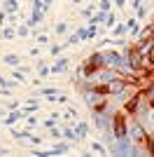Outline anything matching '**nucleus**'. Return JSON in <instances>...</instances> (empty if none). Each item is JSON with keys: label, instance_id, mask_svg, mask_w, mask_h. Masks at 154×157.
I'll list each match as a JSON object with an SVG mask.
<instances>
[{"label": "nucleus", "instance_id": "nucleus-8", "mask_svg": "<svg viewBox=\"0 0 154 157\" xmlns=\"http://www.w3.org/2000/svg\"><path fill=\"white\" fill-rule=\"evenodd\" d=\"M2 10H5L7 14H16L19 12V0H5V2H2Z\"/></svg>", "mask_w": 154, "mask_h": 157}, {"label": "nucleus", "instance_id": "nucleus-12", "mask_svg": "<svg viewBox=\"0 0 154 157\" xmlns=\"http://www.w3.org/2000/svg\"><path fill=\"white\" fill-rule=\"evenodd\" d=\"M35 110H40L38 101H28V103H26V108H21V113H24V115H31V113H35Z\"/></svg>", "mask_w": 154, "mask_h": 157}, {"label": "nucleus", "instance_id": "nucleus-33", "mask_svg": "<svg viewBox=\"0 0 154 157\" xmlns=\"http://www.w3.org/2000/svg\"><path fill=\"white\" fill-rule=\"evenodd\" d=\"M42 2H45V5H47V7H49V5H51V2H54V0H42Z\"/></svg>", "mask_w": 154, "mask_h": 157}, {"label": "nucleus", "instance_id": "nucleus-4", "mask_svg": "<svg viewBox=\"0 0 154 157\" xmlns=\"http://www.w3.org/2000/svg\"><path fill=\"white\" fill-rule=\"evenodd\" d=\"M96 31H98L96 24H89V28H79L77 31V38L79 40H94L96 38Z\"/></svg>", "mask_w": 154, "mask_h": 157}, {"label": "nucleus", "instance_id": "nucleus-25", "mask_svg": "<svg viewBox=\"0 0 154 157\" xmlns=\"http://www.w3.org/2000/svg\"><path fill=\"white\" fill-rule=\"evenodd\" d=\"M61 49H63V47H61V45H51L49 54H51V56H61Z\"/></svg>", "mask_w": 154, "mask_h": 157}, {"label": "nucleus", "instance_id": "nucleus-26", "mask_svg": "<svg viewBox=\"0 0 154 157\" xmlns=\"http://www.w3.org/2000/svg\"><path fill=\"white\" fill-rule=\"evenodd\" d=\"M49 134H51L54 138H61V129H56V124H54V127H49Z\"/></svg>", "mask_w": 154, "mask_h": 157}, {"label": "nucleus", "instance_id": "nucleus-28", "mask_svg": "<svg viewBox=\"0 0 154 157\" xmlns=\"http://www.w3.org/2000/svg\"><path fill=\"white\" fill-rule=\"evenodd\" d=\"M5 21H7V12H5V10H2V12H0V26H2Z\"/></svg>", "mask_w": 154, "mask_h": 157}, {"label": "nucleus", "instance_id": "nucleus-31", "mask_svg": "<svg viewBox=\"0 0 154 157\" xmlns=\"http://www.w3.org/2000/svg\"><path fill=\"white\" fill-rule=\"evenodd\" d=\"M38 42H42V45H45V42H49V38H47V35H38Z\"/></svg>", "mask_w": 154, "mask_h": 157}, {"label": "nucleus", "instance_id": "nucleus-1", "mask_svg": "<svg viewBox=\"0 0 154 157\" xmlns=\"http://www.w3.org/2000/svg\"><path fill=\"white\" fill-rule=\"evenodd\" d=\"M103 66H105V61H103V54H101V52H94L89 59H86L82 66H79V68H77V71H79V73H77V78H86V80H89L91 75L98 71V68H103Z\"/></svg>", "mask_w": 154, "mask_h": 157}, {"label": "nucleus", "instance_id": "nucleus-23", "mask_svg": "<svg viewBox=\"0 0 154 157\" xmlns=\"http://www.w3.org/2000/svg\"><path fill=\"white\" fill-rule=\"evenodd\" d=\"M110 7H112L110 0H101V2H98V10H103V12H110Z\"/></svg>", "mask_w": 154, "mask_h": 157}, {"label": "nucleus", "instance_id": "nucleus-24", "mask_svg": "<svg viewBox=\"0 0 154 157\" xmlns=\"http://www.w3.org/2000/svg\"><path fill=\"white\" fill-rule=\"evenodd\" d=\"M54 31H56V33H58V35H63V33H65V31H68V26H65L63 21H58L56 26H54Z\"/></svg>", "mask_w": 154, "mask_h": 157}, {"label": "nucleus", "instance_id": "nucleus-3", "mask_svg": "<svg viewBox=\"0 0 154 157\" xmlns=\"http://www.w3.org/2000/svg\"><path fill=\"white\" fill-rule=\"evenodd\" d=\"M145 136H147V129H145V124H140V122H133V124L128 127V138H131L135 145H142V143H145Z\"/></svg>", "mask_w": 154, "mask_h": 157}, {"label": "nucleus", "instance_id": "nucleus-22", "mask_svg": "<svg viewBox=\"0 0 154 157\" xmlns=\"http://www.w3.org/2000/svg\"><path fill=\"white\" fill-rule=\"evenodd\" d=\"M79 17H82V19H91V17H94V7H84L82 12H79Z\"/></svg>", "mask_w": 154, "mask_h": 157}, {"label": "nucleus", "instance_id": "nucleus-6", "mask_svg": "<svg viewBox=\"0 0 154 157\" xmlns=\"http://www.w3.org/2000/svg\"><path fill=\"white\" fill-rule=\"evenodd\" d=\"M63 152H70V145L68 143H56V148H51V150H47V157H54V155H63Z\"/></svg>", "mask_w": 154, "mask_h": 157}, {"label": "nucleus", "instance_id": "nucleus-30", "mask_svg": "<svg viewBox=\"0 0 154 157\" xmlns=\"http://www.w3.org/2000/svg\"><path fill=\"white\" fill-rule=\"evenodd\" d=\"M12 75H14L16 80H24V73H21V71H12Z\"/></svg>", "mask_w": 154, "mask_h": 157}, {"label": "nucleus", "instance_id": "nucleus-16", "mask_svg": "<svg viewBox=\"0 0 154 157\" xmlns=\"http://www.w3.org/2000/svg\"><path fill=\"white\" fill-rule=\"evenodd\" d=\"M105 17H108V12H103V10H101V12H98L96 14V17H91V24H96V26H98V24H105Z\"/></svg>", "mask_w": 154, "mask_h": 157}, {"label": "nucleus", "instance_id": "nucleus-15", "mask_svg": "<svg viewBox=\"0 0 154 157\" xmlns=\"http://www.w3.org/2000/svg\"><path fill=\"white\" fill-rule=\"evenodd\" d=\"M40 96H54V94H58L56 87H42V89H38Z\"/></svg>", "mask_w": 154, "mask_h": 157}, {"label": "nucleus", "instance_id": "nucleus-20", "mask_svg": "<svg viewBox=\"0 0 154 157\" xmlns=\"http://www.w3.org/2000/svg\"><path fill=\"white\" fill-rule=\"evenodd\" d=\"M16 35H21V38H28V35H31V28H28V24H21V26L16 28Z\"/></svg>", "mask_w": 154, "mask_h": 157}, {"label": "nucleus", "instance_id": "nucleus-11", "mask_svg": "<svg viewBox=\"0 0 154 157\" xmlns=\"http://www.w3.org/2000/svg\"><path fill=\"white\" fill-rule=\"evenodd\" d=\"M75 134H77V138L82 141V138L86 136V134H89V124H86V122H77V129H75Z\"/></svg>", "mask_w": 154, "mask_h": 157}, {"label": "nucleus", "instance_id": "nucleus-29", "mask_svg": "<svg viewBox=\"0 0 154 157\" xmlns=\"http://www.w3.org/2000/svg\"><path fill=\"white\" fill-rule=\"evenodd\" d=\"M75 42H79V38H77V35H70V38H68V45H75Z\"/></svg>", "mask_w": 154, "mask_h": 157}, {"label": "nucleus", "instance_id": "nucleus-14", "mask_svg": "<svg viewBox=\"0 0 154 157\" xmlns=\"http://www.w3.org/2000/svg\"><path fill=\"white\" fill-rule=\"evenodd\" d=\"M14 35H16V31H14L12 26H5V28H2V33H0V38H2V40H12Z\"/></svg>", "mask_w": 154, "mask_h": 157}, {"label": "nucleus", "instance_id": "nucleus-34", "mask_svg": "<svg viewBox=\"0 0 154 157\" xmlns=\"http://www.w3.org/2000/svg\"><path fill=\"white\" fill-rule=\"evenodd\" d=\"M70 2H86V0H70Z\"/></svg>", "mask_w": 154, "mask_h": 157}, {"label": "nucleus", "instance_id": "nucleus-10", "mask_svg": "<svg viewBox=\"0 0 154 157\" xmlns=\"http://www.w3.org/2000/svg\"><path fill=\"white\" fill-rule=\"evenodd\" d=\"M21 117H24V113H21V110H12V113L5 117V124H7V127H12L14 122H16V120H21Z\"/></svg>", "mask_w": 154, "mask_h": 157}, {"label": "nucleus", "instance_id": "nucleus-27", "mask_svg": "<svg viewBox=\"0 0 154 157\" xmlns=\"http://www.w3.org/2000/svg\"><path fill=\"white\" fill-rule=\"evenodd\" d=\"M26 124H28V129H31V127L38 124V120H35V117H28V120H26Z\"/></svg>", "mask_w": 154, "mask_h": 157}, {"label": "nucleus", "instance_id": "nucleus-5", "mask_svg": "<svg viewBox=\"0 0 154 157\" xmlns=\"http://www.w3.org/2000/svg\"><path fill=\"white\" fill-rule=\"evenodd\" d=\"M31 14H33V17L28 19V28H35L40 21L45 19V12H42V10H35V7H33V12H31Z\"/></svg>", "mask_w": 154, "mask_h": 157}, {"label": "nucleus", "instance_id": "nucleus-21", "mask_svg": "<svg viewBox=\"0 0 154 157\" xmlns=\"http://www.w3.org/2000/svg\"><path fill=\"white\" fill-rule=\"evenodd\" d=\"M117 24V14H110L108 12V17H105V28H112Z\"/></svg>", "mask_w": 154, "mask_h": 157}, {"label": "nucleus", "instance_id": "nucleus-32", "mask_svg": "<svg viewBox=\"0 0 154 157\" xmlns=\"http://www.w3.org/2000/svg\"><path fill=\"white\" fill-rule=\"evenodd\" d=\"M115 5L117 7H124V5H126V0H115Z\"/></svg>", "mask_w": 154, "mask_h": 157}, {"label": "nucleus", "instance_id": "nucleus-18", "mask_svg": "<svg viewBox=\"0 0 154 157\" xmlns=\"http://www.w3.org/2000/svg\"><path fill=\"white\" fill-rule=\"evenodd\" d=\"M2 61H5V63H9V66H19V56H16V54H5V56H2Z\"/></svg>", "mask_w": 154, "mask_h": 157}, {"label": "nucleus", "instance_id": "nucleus-19", "mask_svg": "<svg viewBox=\"0 0 154 157\" xmlns=\"http://www.w3.org/2000/svg\"><path fill=\"white\" fill-rule=\"evenodd\" d=\"M91 150L98 152V155H108V148H105L103 143H98V141H96V143H91Z\"/></svg>", "mask_w": 154, "mask_h": 157}, {"label": "nucleus", "instance_id": "nucleus-17", "mask_svg": "<svg viewBox=\"0 0 154 157\" xmlns=\"http://www.w3.org/2000/svg\"><path fill=\"white\" fill-rule=\"evenodd\" d=\"M38 73H40V78H45V75H49V66H47V63H45L42 59L38 61Z\"/></svg>", "mask_w": 154, "mask_h": 157}, {"label": "nucleus", "instance_id": "nucleus-13", "mask_svg": "<svg viewBox=\"0 0 154 157\" xmlns=\"http://www.w3.org/2000/svg\"><path fill=\"white\" fill-rule=\"evenodd\" d=\"M61 136H65L68 141H79L77 134H75V129H70V127H63V129H61Z\"/></svg>", "mask_w": 154, "mask_h": 157}, {"label": "nucleus", "instance_id": "nucleus-9", "mask_svg": "<svg viewBox=\"0 0 154 157\" xmlns=\"http://www.w3.org/2000/svg\"><path fill=\"white\" fill-rule=\"evenodd\" d=\"M126 33H128L126 24H115V26H112V35H115V38H124Z\"/></svg>", "mask_w": 154, "mask_h": 157}, {"label": "nucleus", "instance_id": "nucleus-7", "mask_svg": "<svg viewBox=\"0 0 154 157\" xmlns=\"http://www.w3.org/2000/svg\"><path fill=\"white\" fill-rule=\"evenodd\" d=\"M65 68H68V59H65V56H58V61L49 68V73H63Z\"/></svg>", "mask_w": 154, "mask_h": 157}, {"label": "nucleus", "instance_id": "nucleus-2", "mask_svg": "<svg viewBox=\"0 0 154 157\" xmlns=\"http://www.w3.org/2000/svg\"><path fill=\"white\" fill-rule=\"evenodd\" d=\"M112 134L115 138L128 136V124H126V113H112Z\"/></svg>", "mask_w": 154, "mask_h": 157}]
</instances>
